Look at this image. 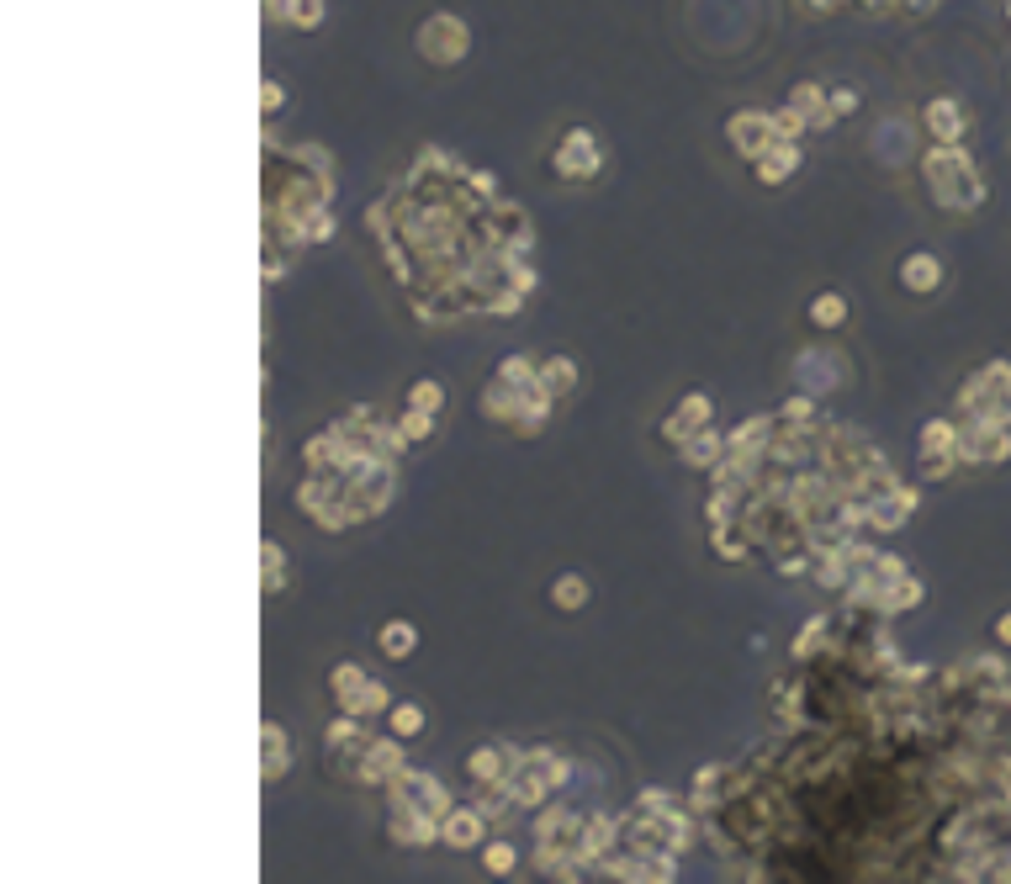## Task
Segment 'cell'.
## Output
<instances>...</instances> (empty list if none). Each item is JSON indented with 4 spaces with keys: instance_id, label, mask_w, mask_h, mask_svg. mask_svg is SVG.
Segmentation results:
<instances>
[{
    "instance_id": "cell-8",
    "label": "cell",
    "mask_w": 1011,
    "mask_h": 884,
    "mask_svg": "<svg viewBox=\"0 0 1011 884\" xmlns=\"http://www.w3.org/2000/svg\"><path fill=\"white\" fill-rule=\"evenodd\" d=\"M794 165H799V149L789 143V138H779L763 159H757V180H768V185H779V180L794 176Z\"/></svg>"
},
{
    "instance_id": "cell-5",
    "label": "cell",
    "mask_w": 1011,
    "mask_h": 884,
    "mask_svg": "<svg viewBox=\"0 0 1011 884\" xmlns=\"http://www.w3.org/2000/svg\"><path fill=\"white\" fill-rule=\"evenodd\" d=\"M557 170H562V176H593V170H599V143H593L588 133H572V138L562 143Z\"/></svg>"
},
{
    "instance_id": "cell-9",
    "label": "cell",
    "mask_w": 1011,
    "mask_h": 884,
    "mask_svg": "<svg viewBox=\"0 0 1011 884\" xmlns=\"http://www.w3.org/2000/svg\"><path fill=\"white\" fill-rule=\"evenodd\" d=\"M704 418H710V398H704V392H688V398H683V413L662 424V434H668V440H688Z\"/></svg>"
},
{
    "instance_id": "cell-23",
    "label": "cell",
    "mask_w": 1011,
    "mask_h": 884,
    "mask_svg": "<svg viewBox=\"0 0 1011 884\" xmlns=\"http://www.w3.org/2000/svg\"><path fill=\"white\" fill-rule=\"evenodd\" d=\"M334 689H339V694H344V705H350V699H355V694L366 689V678H360V667H339V673H334Z\"/></svg>"
},
{
    "instance_id": "cell-28",
    "label": "cell",
    "mask_w": 1011,
    "mask_h": 884,
    "mask_svg": "<svg viewBox=\"0 0 1011 884\" xmlns=\"http://www.w3.org/2000/svg\"><path fill=\"white\" fill-rule=\"evenodd\" d=\"M996 641H1007V647H1011V614H1001V620H996Z\"/></svg>"
},
{
    "instance_id": "cell-6",
    "label": "cell",
    "mask_w": 1011,
    "mask_h": 884,
    "mask_svg": "<svg viewBox=\"0 0 1011 884\" xmlns=\"http://www.w3.org/2000/svg\"><path fill=\"white\" fill-rule=\"evenodd\" d=\"M376 651H382L387 662H408V657L419 651V631H413L408 620H387V625L376 631Z\"/></svg>"
},
{
    "instance_id": "cell-14",
    "label": "cell",
    "mask_w": 1011,
    "mask_h": 884,
    "mask_svg": "<svg viewBox=\"0 0 1011 884\" xmlns=\"http://www.w3.org/2000/svg\"><path fill=\"white\" fill-rule=\"evenodd\" d=\"M535 382H540V392H546V398H551V392H566V387H572V382H577V371H572V360H546V365H540V376H535Z\"/></svg>"
},
{
    "instance_id": "cell-11",
    "label": "cell",
    "mask_w": 1011,
    "mask_h": 884,
    "mask_svg": "<svg viewBox=\"0 0 1011 884\" xmlns=\"http://www.w3.org/2000/svg\"><path fill=\"white\" fill-rule=\"evenodd\" d=\"M810 323L816 329H842L847 323V296L842 292H821L810 302Z\"/></svg>"
},
{
    "instance_id": "cell-17",
    "label": "cell",
    "mask_w": 1011,
    "mask_h": 884,
    "mask_svg": "<svg viewBox=\"0 0 1011 884\" xmlns=\"http://www.w3.org/2000/svg\"><path fill=\"white\" fill-rule=\"evenodd\" d=\"M286 21L302 27V32H313L324 21V0H286Z\"/></svg>"
},
{
    "instance_id": "cell-20",
    "label": "cell",
    "mask_w": 1011,
    "mask_h": 884,
    "mask_svg": "<svg viewBox=\"0 0 1011 884\" xmlns=\"http://www.w3.org/2000/svg\"><path fill=\"white\" fill-rule=\"evenodd\" d=\"M344 709H350V715H371V709H387V689H382V683H366V689H360V694H355V699H350Z\"/></svg>"
},
{
    "instance_id": "cell-10",
    "label": "cell",
    "mask_w": 1011,
    "mask_h": 884,
    "mask_svg": "<svg viewBox=\"0 0 1011 884\" xmlns=\"http://www.w3.org/2000/svg\"><path fill=\"white\" fill-rule=\"evenodd\" d=\"M588 578H577V572H562L557 578V588H551V604L562 609V614H577V609H588Z\"/></svg>"
},
{
    "instance_id": "cell-27",
    "label": "cell",
    "mask_w": 1011,
    "mask_h": 884,
    "mask_svg": "<svg viewBox=\"0 0 1011 884\" xmlns=\"http://www.w3.org/2000/svg\"><path fill=\"white\" fill-rule=\"evenodd\" d=\"M794 107H821V90H816V85H799V90H794Z\"/></svg>"
},
{
    "instance_id": "cell-4",
    "label": "cell",
    "mask_w": 1011,
    "mask_h": 884,
    "mask_svg": "<svg viewBox=\"0 0 1011 884\" xmlns=\"http://www.w3.org/2000/svg\"><path fill=\"white\" fill-rule=\"evenodd\" d=\"M900 287L905 292H938L943 287V265H938V254H905V265H900Z\"/></svg>"
},
{
    "instance_id": "cell-25",
    "label": "cell",
    "mask_w": 1011,
    "mask_h": 884,
    "mask_svg": "<svg viewBox=\"0 0 1011 884\" xmlns=\"http://www.w3.org/2000/svg\"><path fill=\"white\" fill-rule=\"evenodd\" d=\"M471 773H477V778H498V773H504V752H477V758H471Z\"/></svg>"
},
{
    "instance_id": "cell-13",
    "label": "cell",
    "mask_w": 1011,
    "mask_h": 884,
    "mask_svg": "<svg viewBox=\"0 0 1011 884\" xmlns=\"http://www.w3.org/2000/svg\"><path fill=\"white\" fill-rule=\"evenodd\" d=\"M408 800H413V805H424V811H435V816H445V811H450L445 789H440L435 778H408Z\"/></svg>"
},
{
    "instance_id": "cell-19",
    "label": "cell",
    "mask_w": 1011,
    "mask_h": 884,
    "mask_svg": "<svg viewBox=\"0 0 1011 884\" xmlns=\"http://www.w3.org/2000/svg\"><path fill=\"white\" fill-rule=\"evenodd\" d=\"M424 731V705H393V736H419Z\"/></svg>"
},
{
    "instance_id": "cell-26",
    "label": "cell",
    "mask_w": 1011,
    "mask_h": 884,
    "mask_svg": "<svg viewBox=\"0 0 1011 884\" xmlns=\"http://www.w3.org/2000/svg\"><path fill=\"white\" fill-rule=\"evenodd\" d=\"M498 376H504V382H514V387H524L535 371H530V360H504V371H498Z\"/></svg>"
},
{
    "instance_id": "cell-1",
    "label": "cell",
    "mask_w": 1011,
    "mask_h": 884,
    "mask_svg": "<svg viewBox=\"0 0 1011 884\" xmlns=\"http://www.w3.org/2000/svg\"><path fill=\"white\" fill-rule=\"evenodd\" d=\"M927 180L943 191V202H974L980 196V180L969 170V159L958 149H932L927 154Z\"/></svg>"
},
{
    "instance_id": "cell-18",
    "label": "cell",
    "mask_w": 1011,
    "mask_h": 884,
    "mask_svg": "<svg viewBox=\"0 0 1011 884\" xmlns=\"http://www.w3.org/2000/svg\"><path fill=\"white\" fill-rule=\"evenodd\" d=\"M387 773H397V736L366 752V778H387Z\"/></svg>"
},
{
    "instance_id": "cell-24",
    "label": "cell",
    "mask_w": 1011,
    "mask_h": 884,
    "mask_svg": "<svg viewBox=\"0 0 1011 884\" xmlns=\"http://www.w3.org/2000/svg\"><path fill=\"white\" fill-rule=\"evenodd\" d=\"M276 773H281V731L265 725V778H276Z\"/></svg>"
},
{
    "instance_id": "cell-21",
    "label": "cell",
    "mask_w": 1011,
    "mask_h": 884,
    "mask_svg": "<svg viewBox=\"0 0 1011 884\" xmlns=\"http://www.w3.org/2000/svg\"><path fill=\"white\" fill-rule=\"evenodd\" d=\"M482 863H488V874H508V869H514V847H508V842H488V847H482Z\"/></svg>"
},
{
    "instance_id": "cell-22",
    "label": "cell",
    "mask_w": 1011,
    "mask_h": 884,
    "mask_svg": "<svg viewBox=\"0 0 1011 884\" xmlns=\"http://www.w3.org/2000/svg\"><path fill=\"white\" fill-rule=\"evenodd\" d=\"M435 429V413H424V408H408L402 413V440H424Z\"/></svg>"
},
{
    "instance_id": "cell-16",
    "label": "cell",
    "mask_w": 1011,
    "mask_h": 884,
    "mask_svg": "<svg viewBox=\"0 0 1011 884\" xmlns=\"http://www.w3.org/2000/svg\"><path fill=\"white\" fill-rule=\"evenodd\" d=\"M408 408L440 413V408H445V387H440V382H429V376H424V382H413V387H408Z\"/></svg>"
},
{
    "instance_id": "cell-2",
    "label": "cell",
    "mask_w": 1011,
    "mask_h": 884,
    "mask_svg": "<svg viewBox=\"0 0 1011 884\" xmlns=\"http://www.w3.org/2000/svg\"><path fill=\"white\" fill-rule=\"evenodd\" d=\"M466 27L455 21V16H429L424 27H419V54L429 64H455L461 54H466Z\"/></svg>"
},
{
    "instance_id": "cell-15",
    "label": "cell",
    "mask_w": 1011,
    "mask_h": 884,
    "mask_svg": "<svg viewBox=\"0 0 1011 884\" xmlns=\"http://www.w3.org/2000/svg\"><path fill=\"white\" fill-rule=\"evenodd\" d=\"M954 440H958V434H954V424H948V418H932V424L921 429V451H927V456H948V451H954Z\"/></svg>"
},
{
    "instance_id": "cell-3",
    "label": "cell",
    "mask_w": 1011,
    "mask_h": 884,
    "mask_svg": "<svg viewBox=\"0 0 1011 884\" xmlns=\"http://www.w3.org/2000/svg\"><path fill=\"white\" fill-rule=\"evenodd\" d=\"M726 138L736 143V154H747V159H763L773 143H779V122L768 117V112H736L726 127Z\"/></svg>"
},
{
    "instance_id": "cell-7",
    "label": "cell",
    "mask_w": 1011,
    "mask_h": 884,
    "mask_svg": "<svg viewBox=\"0 0 1011 884\" xmlns=\"http://www.w3.org/2000/svg\"><path fill=\"white\" fill-rule=\"evenodd\" d=\"M440 842H445V847H477V842H482V816H477V811H445Z\"/></svg>"
},
{
    "instance_id": "cell-12",
    "label": "cell",
    "mask_w": 1011,
    "mask_h": 884,
    "mask_svg": "<svg viewBox=\"0 0 1011 884\" xmlns=\"http://www.w3.org/2000/svg\"><path fill=\"white\" fill-rule=\"evenodd\" d=\"M927 127L938 133V138H958L963 133V112H958L954 101H932L927 107Z\"/></svg>"
}]
</instances>
